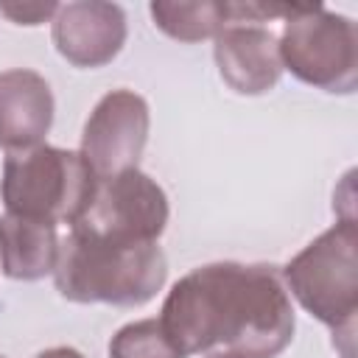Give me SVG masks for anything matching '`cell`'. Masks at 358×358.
I'll return each mask as SVG.
<instances>
[{
    "label": "cell",
    "instance_id": "obj_15",
    "mask_svg": "<svg viewBox=\"0 0 358 358\" xmlns=\"http://www.w3.org/2000/svg\"><path fill=\"white\" fill-rule=\"evenodd\" d=\"M207 358H238V355H232V352H210Z\"/></svg>",
    "mask_w": 358,
    "mask_h": 358
},
{
    "label": "cell",
    "instance_id": "obj_13",
    "mask_svg": "<svg viewBox=\"0 0 358 358\" xmlns=\"http://www.w3.org/2000/svg\"><path fill=\"white\" fill-rule=\"evenodd\" d=\"M109 358H182L159 319H140L120 327L109 341Z\"/></svg>",
    "mask_w": 358,
    "mask_h": 358
},
{
    "label": "cell",
    "instance_id": "obj_3",
    "mask_svg": "<svg viewBox=\"0 0 358 358\" xmlns=\"http://www.w3.org/2000/svg\"><path fill=\"white\" fill-rule=\"evenodd\" d=\"M285 291L322 324L333 330V341L344 338L341 355L352 358V333L358 313V229L352 218H341L313 238L280 271Z\"/></svg>",
    "mask_w": 358,
    "mask_h": 358
},
{
    "label": "cell",
    "instance_id": "obj_4",
    "mask_svg": "<svg viewBox=\"0 0 358 358\" xmlns=\"http://www.w3.org/2000/svg\"><path fill=\"white\" fill-rule=\"evenodd\" d=\"M95 185L98 179L78 151L42 143L6 154L0 196L6 213L73 227L90 207Z\"/></svg>",
    "mask_w": 358,
    "mask_h": 358
},
{
    "label": "cell",
    "instance_id": "obj_2",
    "mask_svg": "<svg viewBox=\"0 0 358 358\" xmlns=\"http://www.w3.org/2000/svg\"><path fill=\"white\" fill-rule=\"evenodd\" d=\"M168 260L157 241H115L78 227L59 241L56 291L70 302L137 308L165 285Z\"/></svg>",
    "mask_w": 358,
    "mask_h": 358
},
{
    "label": "cell",
    "instance_id": "obj_8",
    "mask_svg": "<svg viewBox=\"0 0 358 358\" xmlns=\"http://www.w3.org/2000/svg\"><path fill=\"white\" fill-rule=\"evenodd\" d=\"M50 36L59 56L73 67H103L123 50L126 14L101 0L64 3L50 20Z\"/></svg>",
    "mask_w": 358,
    "mask_h": 358
},
{
    "label": "cell",
    "instance_id": "obj_16",
    "mask_svg": "<svg viewBox=\"0 0 358 358\" xmlns=\"http://www.w3.org/2000/svg\"><path fill=\"white\" fill-rule=\"evenodd\" d=\"M0 358H3V355H0Z\"/></svg>",
    "mask_w": 358,
    "mask_h": 358
},
{
    "label": "cell",
    "instance_id": "obj_6",
    "mask_svg": "<svg viewBox=\"0 0 358 358\" xmlns=\"http://www.w3.org/2000/svg\"><path fill=\"white\" fill-rule=\"evenodd\" d=\"M165 224V190L148 173L131 168L109 179H98L90 207L73 227L115 241H159Z\"/></svg>",
    "mask_w": 358,
    "mask_h": 358
},
{
    "label": "cell",
    "instance_id": "obj_12",
    "mask_svg": "<svg viewBox=\"0 0 358 358\" xmlns=\"http://www.w3.org/2000/svg\"><path fill=\"white\" fill-rule=\"evenodd\" d=\"M154 25L179 42L215 39L227 25V3L196 0V3H151L148 6Z\"/></svg>",
    "mask_w": 358,
    "mask_h": 358
},
{
    "label": "cell",
    "instance_id": "obj_1",
    "mask_svg": "<svg viewBox=\"0 0 358 358\" xmlns=\"http://www.w3.org/2000/svg\"><path fill=\"white\" fill-rule=\"evenodd\" d=\"M159 324L182 358L224 347L238 358H277L294 338V305L274 266L210 263L173 282Z\"/></svg>",
    "mask_w": 358,
    "mask_h": 358
},
{
    "label": "cell",
    "instance_id": "obj_7",
    "mask_svg": "<svg viewBox=\"0 0 358 358\" xmlns=\"http://www.w3.org/2000/svg\"><path fill=\"white\" fill-rule=\"evenodd\" d=\"M148 103L134 90L106 92L90 112L81 131V157L95 179L137 168L148 140Z\"/></svg>",
    "mask_w": 358,
    "mask_h": 358
},
{
    "label": "cell",
    "instance_id": "obj_5",
    "mask_svg": "<svg viewBox=\"0 0 358 358\" xmlns=\"http://www.w3.org/2000/svg\"><path fill=\"white\" fill-rule=\"evenodd\" d=\"M282 70L308 87L350 95L358 87V31L324 6H299L277 36Z\"/></svg>",
    "mask_w": 358,
    "mask_h": 358
},
{
    "label": "cell",
    "instance_id": "obj_9",
    "mask_svg": "<svg viewBox=\"0 0 358 358\" xmlns=\"http://www.w3.org/2000/svg\"><path fill=\"white\" fill-rule=\"evenodd\" d=\"M213 53L224 84L238 95H263L282 76L277 36L266 25H227Z\"/></svg>",
    "mask_w": 358,
    "mask_h": 358
},
{
    "label": "cell",
    "instance_id": "obj_11",
    "mask_svg": "<svg viewBox=\"0 0 358 358\" xmlns=\"http://www.w3.org/2000/svg\"><path fill=\"white\" fill-rule=\"evenodd\" d=\"M59 257V235L48 221L22 218L14 213L0 215V268L11 280H42L53 274Z\"/></svg>",
    "mask_w": 358,
    "mask_h": 358
},
{
    "label": "cell",
    "instance_id": "obj_10",
    "mask_svg": "<svg viewBox=\"0 0 358 358\" xmlns=\"http://www.w3.org/2000/svg\"><path fill=\"white\" fill-rule=\"evenodd\" d=\"M53 126L50 84L25 67L0 73V148L25 151L42 145Z\"/></svg>",
    "mask_w": 358,
    "mask_h": 358
},
{
    "label": "cell",
    "instance_id": "obj_14",
    "mask_svg": "<svg viewBox=\"0 0 358 358\" xmlns=\"http://www.w3.org/2000/svg\"><path fill=\"white\" fill-rule=\"evenodd\" d=\"M59 3H0V14L17 25H42L53 20Z\"/></svg>",
    "mask_w": 358,
    "mask_h": 358
}]
</instances>
